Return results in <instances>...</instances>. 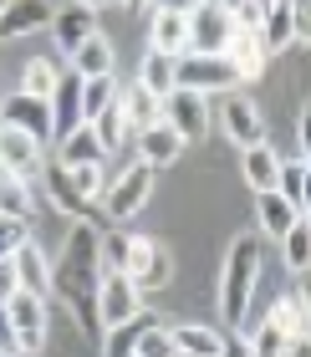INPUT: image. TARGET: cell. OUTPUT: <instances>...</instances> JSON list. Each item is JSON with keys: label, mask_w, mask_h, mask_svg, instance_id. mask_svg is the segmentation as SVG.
Masks as SVG:
<instances>
[{"label": "cell", "mask_w": 311, "mask_h": 357, "mask_svg": "<svg viewBox=\"0 0 311 357\" xmlns=\"http://www.w3.org/2000/svg\"><path fill=\"white\" fill-rule=\"evenodd\" d=\"M10 312V327H15V342H21V352L36 357L46 347V301L41 296H26V291H15V296L6 301Z\"/></svg>", "instance_id": "10"}, {"label": "cell", "mask_w": 311, "mask_h": 357, "mask_svg": "<svg viewBox=\"0 0 311 357\" xmlns=\"http://www.w3.org/2000/svg\"><path fill=\"white\" fill-rule=\"evenodd\" d=\"M15 357H31V352H15Z\"/></svg>", "instance_id": "48"}, {"label": "cell", "mask_w": 311, "mask_h": 357, "mask_svg": "<svg viewBox=\"0 0 311 357\" xmlns=\"http://www.w3.org/2000/svg\"><path fill=\"white\" fill-rule=\"evenodd\" d=\"M220 123H225V138L240 143V153L255 149V143H266V112H260L255 97H245V92H235L230 102H225Z\"/></svg>", "instance_id": "9"}, {"label": "cell", "mask_w": 311, "mask_h": 357, "mask_svg": "<svg viewBox=\"0 0 311 357\" xmlns=\"http://www.w3.org/2000/svg\"><path fill=\"white\" fill-rule=\"evenodd\" d=\"M15 281H21L26 296H41L46 301V286H52V271H46V255L36 245H26L21 255H15Z\"/></svg>", "instance_id": "26"}, {"label": "cell", "mask_w": 311, "mask_h": 357, "mask_svg": "<svg viewBox=\"0 0 311 357\" xmlns=\"http://www.w3.org/2000/svg\"><path fill=\"white\" fill-rule=\"evenodd\" d=\"M36 169H41V143L0 123V174L26 178V184H31V174H36Z\"/></svg>", "instance_id": "13"}, {"label": "cell", "mask_w": 311, "mask_h": 357, "mask_svg": "<svg viewBox=\"0 0 311 357\" xmlns=\"http://www.w3.org/2000/svg\"><path fill=\"white\" fill-rule=\"evenodd\" d=\"M46 102H52V138H67L72 128H82V77L61 72Z\"/></svg>", "instance_id": "14"}, {"label": "cell", "mask_w": 311, "mask_h": 357, "mask_svg": "<svg viewBox=\"0 0 311 357\" xmlns=\"http://www.w3.org/2000/svg\"><path fill=\"white\" fill-rule=\"evenodd\" d=\"M235 26H230V6H189V41L184 56H225Z\"/></svg>", "instance_id": "3"}, {"label": "cell", "mask_w": 311, "mask_h": 357, "mask_svg": "<svg viewBox=\"0 0 311 357\" xmlns=\"http://www.w3.org/2000/svg\"><path fill=\"white\" fill-rule=\"evenodd\" d=\"M266 321H271L275 332H286L291 342H296V337H306V296H281V301L271 306Z\"/></svg>", "instance_id": "29"}, {"label": "cell", "mask_w": 311, "mask_h": 357, "mask_svg": "<svg viewBox=\"0 0 311 357\" xmlns=\"http://www.w3.org/2000/svg\"><path fill=\"white\" fill-rule=\"evenodd\" d=\"M174 77H179V56H163V52H149L143 56V67H138V87L143 92H153L158 102L174 92Z\"/></svg>", "instance_id": "22"}, {"label": "cell", "mask_w": 311, "mask_h": 357, "mask_svg": "<svg viewBox=\"0 0 311 357\" xmlns=\"http://www.w3.org/2000/svg\"><path fill=\"white\" fill-rule=\"evenodd\" d=\"M67 178H72V189L82 194V199H97L103 194V164H82V169H67Z\"/></svg>", "instance_id": "41"}, {"label": "cell", "mask_w": 311, "mask_h": 357, "mask_svg": "<svg viewBox=\"0 0 311 357\" xmlns=\"http://www.w3.org/2000/svg\"><path fill=\"white\" fill-rule=\"evenodd\" d=\"M72 72L82 77V82H92V77H112V41H107V36H92V41L72 56Z\"/></svg>", "instance_id": "27"}, {"label": "cell", "mask_w": 311, "mask_h": 357, "mask_svg": "<svg viewBox=\"0 0 311 357\" xmlns=\"http://www.w3.org/2000/svg\"><path fill=\"white\" fill-rule=\"evenodd\" d=\"M245 347H250V357H286V347H291V337L286 332H275L271 321H260V327L245 337Z\"/></svg>", "instance_id": "36"}, {"label": "cell", "mask_w": 311, "mask_h": 357, "mask_svg": "<svg viewBox=\"0 0 311 357\" xmlns=\"http://www.w3.org/2000/svg\"><path fill=\"white\" fill-rule=\"evenodd\" d=\"M36 26H52V10L41 0H21V6H6L0 10V36H21V31H36Z\"/></svg>", "instance_id": "24"}, {"label": "cell", "mask_w": 311, "mask_h": 357, "mask_svg": "<svg viewBox=\"0 0 311 357\" xmlns=\"http://www.w3.org/2000/svg\"><path fill=\"white\" fill-rule=\"evenodd\" d=\"M286 357H306V337H296V342L286 347Z\"/></svg>", "instance_id": "47"}, {"label": "cell", "mask_w": 311, "mask_h": 357, "mask_svg": "<svg viewBox=\"0 0 311 357\" xmlns=\"http://www.w3.org/2000/svg\"><path fill=\"white\" fill-rule=\"evenodd\" d=\"M179 153H184V143H179L163 123H153V128H143V133H138V158L149 169H169Z\"/></svg>", "instance_id": "19"}, {"label": "cell", "mask_w": 311, "mask_h": 357, "mask_svg": "<svg viewBox=\"0 0 311 357\" xmlns=\"http://www.w3.org/2000/svg\"><path fill=\"white\" fill-rule=\"evenodd\" d=\"M255 36H260V46H266V56L286 52V46L296 41V36H291V6H266V21H260Z\"/></svg>", "instance_id": "28"}, {"label": "cell", "mask_w": 311, "mask_h": 357, "mask_svg": "<svg viewBox=\"0 0 311 357\" xmlns=\"http://www.w3.org/2000/svg\"><path fill=\"white\" fill-rule=\"evenodd\" d=\"M15 352H21V342H15L10 312H6V301H0V357H15Z\"/></svg>", "instance_id": "43"}, {"label": "cell", "mask_w": 311, "mask_h": 357, "mask_svg": "<svg viewBox=\"0 0 311 357\" xmlns=\"http://www.w3.org/2000/svg\"><path fill=\"white\" fill-rule=\"evenodd\" d=\"M169 337H174L179 357H220V347H225V332L199 327V321H179V327H169Z\"/></svg>", "instance_id": "18"}, {"label": "cell", "mask_w": 311, "mask_h": 357, "mask_svg": "<svg viewBox=\"0 0 311 357\" xmlns=\"http://www.w3.org/2000/svg\"><path fill=\"white\" fill-rule=\"evenodd\" d=\"M281 245H286V271H296V275H301V271L311 266V225H306V215L281 235Z\"/></svg>", "instance_id": "34"}, {"label": "cell", "mask_w": 311, "mask_h": 357, "mask_svg": "<svg viewBox=\"0 0 311 357\" xmlns=\"http://www.w3.org/2000/svg\"><path fill=\"white\" fill-rule=\"evenodd\" d=\"M103 143H97V133H92V123H82V128H72L67 138H56V164L61 169H82V164H103Z\"/></svg>", "instance_id": "17"}, {"label": "cell", "mask_w": 311, "mask_h": 357, "mask_svg": "<svg viewBox=\"0 0 311 357\" xmlns=\"http://www.w3.org/2000/svg\"><path fill=\"white\" fill-rule=\"evenodd\" d=\"M245 184H250L255 194H266V189H275V174H281V158H275V149L271 143H255V149H245Z\"/></svg>", "instance_id": "21"}, {"label": "cell", "mask_w": 311, "mask_h": 357, "mask_svg": "<svg viewBox=\"0 0 311 357\" xmlns=\"http://www.w3.org/2000/svg\"><path fill=\"white\" fill-rule=\"evenodd\" d=\"M15 291H21V281H15V261H0V301H10Z\"/></svg>", "instance_id": "44"}, {"label": "cell", "mask_w": 311, "mask_h": 357, "mask_svg": "<svg viewBox=\"0 0 311 357\" xmlns=\"http://www.w3.org/2000/svg\"><path fill=\"white\" fill-rule=\"evenodd\" d=\"M158 123L169 128V133H174L179 143H194V138H204V133H209V97L174 87V92L158 102Z\"/></svg>", "instance_id": "4"}, {"label": "cell", "mask_w": 311, "mask_h": 357, "mask_svg": "<svg viewBox=\"0 0 311 357\" xmlns=\"http://www.w3.org/2000/svg\"><path fill=\"white\" fill-rule=\"evenodd\" d=\"M36 215V194H31L26 178H10V174H0V220H26Z\"/></svg>", "instance_id": "23"}, {"label": "cell", "mask_w": 311, "mask_h": 357, "mask_svg": "<svg viewBox=\"0 0 311 357\" xmlns=\"http://www.w3.org/2000/svg\"><path fill=\"white\" fill-rule=\"evenodd\" d=\"M255 209H260V230H266L271 240H281V235L291 230V225L301 220L296 209H291V204L281 199V194H275V189H266V194H255Z\"/></svg>", "instance_id": "25"}, {"label": "cell", "mask_w": 311, "mask_h": 357, "mask_svg": "<svg viewBox=\"0 0 311 357\" xmlns=\"http://www.w3.org/2000/svg\"><path fill=\"white\" fill-rule=\"evenodd\" d=\"M118 102V82L112 77H92V82H82V123H92L97 112H107Z\"/></svg>", "instance_id": "33"}, {"label": "cell", "mask_w": 311, "mask_h": 357, "mask_svg": "<svg viewBox=\"0 0 311 357\" xmlns=\"http://www.w3.org/2000/svg\"><path fill=\"white\" fill-rule=\"evenodd\" d=\"M260 21H266V6H260V0L230 6V26H235V31H260Z\"/></svg>", "instance_id": "42"}, {"label": "cell", "mask_w": 311, "mask_h": 357, "mask_svg": "<svg viewBox=\"0 0 311 357\" xmlns=\"http://www.w3.org/2000/svg\"><path fill=\"white\" fill-rule=\"evenodd\" d=\"M97 255H103V275H112V271L123 275V266H128V235H103V240H97Z\"/></svg>", "instance_id": "40"}, {"label": "cell", "mask_w": 311, "mask_h": 357, "mask_svg": "<svg viewBox=\"0 0 311 357\" xmlns=\"http://www.w3.org/2000/svg\"><path fill=\"white\" fill-rule=\"evenodd\" d=\"M103 230L97 225H77L61 245L56 266H52V291L77 312L82 327H97V286H103V255H97Z\"/></svg>", "instance_id": "1"}, {"label": "cell", "mask_w": 311, "mask_h": 357, "mask_svg": "<svg viewBox=\"0 0 311 357\" xmlns=\"http://www.w3.org/2000/svg\"><path fill=\"white\" fill-rule=\"evenodd\" d=\"M306 26H311V10L306 6H291V36L306 41Z\"/></svg>", "instance_id": "45"}, {"label": "cell", "mask_w": 311, "mask_h": 357, "mask_svg": "<svg viewBox=\"0 0 311 357\" xmlns=\"http://www.w3.org/2000/svg\"><path fill=\"white\" fill-rule=\"evenodd\" d=\"M255 281H260V240L240 235L230 245V255H225V281H220V321L225 327H240L245 321Z\"/></svg>", "instance_id": "2"}, {"label": "cell", "mask_w": 311, "mask_h": 357, "mask_svg": "<svg viewBox=\"0 0 311 357\" xmlns=\"http://www.w3.org/2000/svg\"><path fill=\"white\" fill-rule=\"evenodd\" d=\"M225 61L235 67V77L240 82H255V77H266V46H260V36L255 31H235L230 36V46H225Z\"/></svg>", "instance_id": "16"}, {"label": "cell", "mask_w": 311, "mask_h": 357, "mask_svg": "<svg viewBox=\"0 0 311 357\" xmlns=\"http://www.w3.org/2000/svg\"><path fill=\"white\" fill-rule=\"evenodd\" d=\"M52 36H56V52L61 56H77L82 46L97 36V10L92 6H67V10H52Z\"/></svg>", "instance_id": "11"}, {"label": "cell", "mask_w": 311, "mask_h": 357, "mask_svg": "<svg viewBox=\"0 0 311 357\" xmlns=\"http://www.w3.org/2000/svg\"><path fill=\"white\" fill-rule=\"evenodd\" d=\"M184 41H189V6H158L153 10V46L149 52L184 56Z\"/></svg>", "instance_id": "15"}, {"label": "cell", "mask_w": 311, "mask_h": 357, "mask_svg": "<svg viewBox=\"0 0 311 357\" xmlns=\"http://www.w3.org/2000/svg\"><path fill=\"white\" fill-rule=\"evenodd\" d=\"M92 133H97V143H103V153L123 149V143H128V112H123V102H112L107 112H97V118H92Z\"/></svg>", "instance_id": "31"}, {"label": "cell", "mask_w": 311, "mask_h": 357, "mask_svg": "<svg viewBox=\"0 0 311 357\" xmlns=\"http://www.w3.org/2000/svg\"><path fill=\"white\" fill-rule=\"evenodd\" d=\"M46 189H52V199H56L61 209H67V215H77L82 225H97V209H92V204H87V199H82V194L72 189V178H67V169H61L56 158L46 164Z\"/></svg>", "instance_id": "20"}, {"label": "cell", "mask_w": 311, "mask_h": 357, "mask_svg": "<svg viewBox=\"0 0 311 357\" xmlns=\"http://www.w3.org/2000/svg\"><path fill=\"white\" fill-rule=\"evenodd\" d=\"M143 317V291L128 281V275H103L97 286V327H123V321H138Z\"/></svg>", "instance_id": "5"}, {"label": "cell", "mask_w": 311, "mask_h": 357, "mask_svg": "<svg viewBox=\"0 0 311 357\" xmlns=\"http://www.w3.org/2000/svg\"><path fill=\"white\" fill-rule=\"evenodd\" d=\"M149 189H153V169L149 164H133L123 178H112V189L103 194V215L107 220H128L149 204Z\"/></svg>", "instance_id": "8"}, {"label": "cell", "mask_w": 311, "mask_h": 357, "mask_svg": "<svg viewBox=\"0 0 311 357\" xmlns=\"http://www.w3.org/2000/svg\"><path fill=\"white\" fill-rule=\"evenodd\" d=\"M123 275L138 291L169 286V250H163L158 240H149V235H128V266H123Z\"/></svg>", "instance_id": "7"}, {"label": "cell", "mask_w": 311, "mask_h": 357, "mask_svg": "<svg viewBox=\"0 0 311 357\" xmlns=\"http://www.w3.org/2000/svg\"><path fill=\"white\" fill-rule=\"evenodd\" d=\"M138 321H123V327H107V342H103V357H133V342H138Z\"/></svg>", "instance_id": "39"}, {"label": "cell", "mask_w": 311, "mask_h": 357, "mask_svg": "<svg viewBox=\"0 0 311 357\" xmlns=\"http://www.w3.org/2000/svg\"><path fill=\"white\" fill-rule=\"evenodd\" d=\"M275 194H281L296 215H306V158H291V164H281V174H275Z\"/></svg>", "instance_id": "30"}, {"label": "cell", "mask_w": 311, "mask_h": 357, "mask_svg": "<svg viewBox=\"0 0 311 357\" xmlns=\"http://www.w3.org/2000/svg\"><path fill=\"white\" fill-rule=\"evenodd\" d=\"M0 10H6V6H0Z\"/></svg>", "instance_id": "49"}, {"label": "cell", "mask_w": 311, "mask_h": 357, "mask_svg": "<svg viewBox=\"0 0 311 357\" xmlns=\"http://www.w3.org/2000/svg\"><path fill=\"white\" fill-rule=\"evenodd\" d=\"M118 102H123V112H128V128H138V133L158 123V97H153V92L128 87V92H118Z\"/></svg>", "instance_id": "32"}, {"label": "cell", "mask_w": 311, "mask_h": 357, "mask_svg": "<svg viewBox=\"0 0 311 357\" xmlns=\"http://www.w3.org/2000/svg\"><path fill=\"white\" fill-rule=\"evenodd\" d=\"M56 67H52V61H26V82H21V97H41V102H46V97H52V87H56Z\"/></svg>", "instance_id": "35"}, {"label": "cell", "mask_w": 311, "mask_h": 357, "mask_svg": "<svg viewBox=\"0 0 311 357\" xmlns=\"http://www.w3.org/2000/svg\"><path fill=\"white\" fill-rule=\"evenodd\" d=\"M133 357H179L169 327H143V332H138V342H133Z\"/></svg>", "instance_id": "37"}, {"label": "cell", "mask_w": 311, "mask_h": 357, "mask_svg": "<svg viewBox=\"0 0 311 357\" xmlns=\"http://www.w3.org/2000/svg\"><path fill=\"white\" fill-rule=\"evenodd\" d=\"M0 123L15 128V133H26V138H36L46 143L52 138V102H41V97H6V107H0Z\"/></svg>", "instance_id": "12"}, {"label": "cell", "mask_w": 311, "mask_h": 357, "mask_svg": "<svg viewBox=\"0 0 311 357\" xmlns=\"http://www.w3.org/2000/svg\"><path fill=\"white\" fill-rule=\"evenodd\" d=\"M31 245V225L26 220H0V261H15Z\"/></svg>", "instance_id": "38"}, {"label": "cell", "mask_w": 311, "mask_h": 357, "mask_svg": "<svg viewBox=\"0 0 311 357\" xmlns=\"http://www.w3.org/2000/svg\"><path fill=\"white\" fill-rule=\"evenodd\" d=\"M174 87L209 97V92H230V87H240V77H235V67H230L225 56H179Z\"/></svg>", "instance_id": "6"}, {"label": "cell", "mask_w": 311, "mask_h": 357, "mask_svg": "<svg viewBox=\"0 0 311 357\" xmlns=\"http://www.w3.org/2000/svg\"><path fill=\"white\" fill-rule=\"evenodd\" d=\"M220 357H250V347H245V337H225Z\"/></svg>", "instance_id": "46"}]
</instances>
